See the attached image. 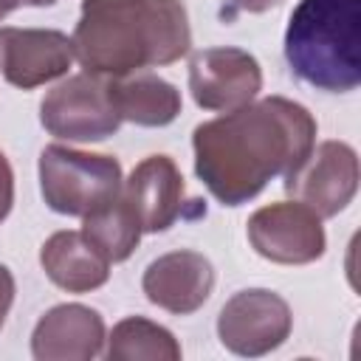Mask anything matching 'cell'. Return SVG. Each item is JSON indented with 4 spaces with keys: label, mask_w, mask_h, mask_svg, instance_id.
<instances>
[{
    "label": "cell",
    "mask_w": 361,
    "mask_h": 361,
    "mask_svg": "<svg viewBox=\"0 0 361 361\" xmlns=\"http://www.w3.org/2000/svg\"><path fill=\"white\" fill-rule=\"evenodd\" d=\"M316 144V118L285 96L248 102L192 133L195 172L223 206L257 197L271 178L288 175Z\"/></svg>",
    "instance_id": "6da1fadb"
},
{
    "label": "cell",
    "mask_w": 361,
    "mask_h": 361,
    "mask_svg": "<svg viewBox=\"0 0 361 361\" xmlns=\"http://www.w3.org/2000/svg\"><path fill=\"white\" fill-rule=\"evenodd\" d=\"M71 42L87 73L118 79L186 56L192 28L180 0H82Z\"/></svg>",
    "instance_id": "7a4b0ae2"
},
{
    "label": "cell",
    "mask_w": 361,
    "mask_h": 361,
    "mask_svg": "<svg viewBox=\"0 0 361 361\" xmlns=\"http://www.w3.org/2000/svg\"><path fill=\"white\" fill-rule=\"evenodd\" d=\"M290 73L322 90L350 93L361 85V0H299L285 28Z\"/></svg>",
    "instance_id": "3957f363"
},
{
    "label": "cell",
    "mask_w": 361,
    "mask_h": 361,
    "mask_svg": "<svg viewBox=\"0 0 361 361\" xmlns=\"http://www.w3.org/2000/svg\"><path fill=\"white\" fill-rule=\"evenodd\" d=\"M121 164L113 155L51 144L39 152V192L51 212L85 217L121 195Z\"/></svg>",
    "instance_id": "277c9868"
},
{
    "label": "cell",
    "mask_w": 361,
    "mask_h": 361,
    "mask_svg": "<svg viewBox=\"0 0 361 361\" xmlns=\"http://www.w3.org/2000/svg\"><path fill=\"white\" fill-rule=\"evenodd\" d=\"M39 124L65 141H104L118 127L121 118L110 102L107 76L76 73L45 93L39 104Z\"/></svg>",
    "instance_id": "5b68a950"
},
{
    "label": "cell",
    "mask_w": 361,
    "mask_h": 361,
    "mask_svg": "<svg viewBox=\"0 0 361 361\" xmlns=\"http://www.w3.org/2000/svg\"><path fill=\"white\" fill-rule=\"evenodd\" d=\"M358 189V155L344 141H322L285 175V192L319 217H336Z\"/></svg>",
    "instance_id": "8992f818"
},
{
    "label": "cell",
    "mask_w": 361,
    "mask_h": 361,
    "mask_svg": "<svg viewBox=\"0 0 361 361\" xmlns=\"http://www.w3.org/2000/svg\"><path fill=\"white\" fill-rule=\"evenodd\" d=\"M290 327L293 313L288 302L265 288L234 293L217 316V336L223 347L245 358H257L282 347L290 336Z\"/></svg>",
    "instance_id": "52a82bcc"
},
{
    "label": "cell",
    "mask_w": 361,
    "mask_h": 361,
    "mask_svg": "<svg viewBox=\"0 0 361 361\" xmlns=\"http://www.w3.org/2000/svg\"><path fill=\"white\" fill-rule=\"evenodd\" d=\"M248 243L259 257L279 265L316 262L327 248L322 217L299 200L257 209L248 217Z\"/></svg>",
    "instance_id": "ba28073f"
},
{
    "label": "cell",
    "mask_w": 361,
    "mask_h": 361,
    "mask_svg": "<svg viewBox=\"0 0 361 361\" xmlns=\"http://www.w3.org/2000/svg\"><path fill=\"white\" fill-rule=\"evenodd\" d=\"M189 90L197 107L231 113L262 90V68L243 48L217 45L195 51L189 59Z\"/></svg>",
    "instance_id": "9c48e42d"
},
{
    "label": "cell",
    "mask_w": 361,
    "mask_h": 361,
    "mask_svg": "<svg viewBox=\"0 0 361 361\" xmlns=\"http://www.w3.org/2000/svg\"><path fill=\"white\" fill-rule=\"evenodd\" d=\"M73 59L71 37L56 28H0V76L20 90L65 76Z\"/></svg>",
    "instance_id": "30bf717a"
},
{
    "label": "cell",
    "mask_w": 361,
    "mask_h": 361,
    "mask_svg": "<svg viewBox=\"0 0 361 361\" xmlns=\"http://www.w3.org/2000/svg\"><path fill=\"white\" fill-rule=\"evenodd\" d=\"M121 195L130 203L144 234L166 231L180 217H192L186 206L195 200H186L183 175L169 155L144 158L124 180Z\"/></svg>",
    "instance_id": "8fae6325"
},
{
    "label": "cell",
    "mask_w": 361,
    "mask_h": 361,
    "mask_svg": "<svg viewBox=\"0 0 361 361\" xmlns=\"http://www.w3.org/2000/svg\"><path fill=\"white\" fill-rule=\"evenodd\" d=\"M141 288L152 305L175 316H189L200 310L212 296L214 268L197 251H189V248L169 251L147 265Z\"/></svg>",
    "instance_id": "7c38bea8"
},
{
    "label": "cell",
    "mask_w": 361,
    "mask_h": 361,
    "mask_svg": "<svg viewBox=\"0 0 361 361\" xmlns=\"http://www.w3.org/2000/svg\"><path fill=\"white\" fill-rule=\"evenodd\" d=\"M104 341V319L93 307L56 305L37 322L31 355L37 361H90L102 355Z\"/></svg>",
    "instance_id": "4fadbf2b"
},
{
    "label": "cell",
    "mask_w": 361,
    "mask_h": 361,
    "mask_svg": "<svg viewBox=\"0 0 361 361\" xmlns=\"http://www.w3.org/2000/svg\"><path fill=\"white\" fill-rule=\"evenodd\" d=\"M39 265L54 285L68 293H87L110 279V262L82 231H56L39 248Z\"/></svg>",
    "instance_id": "5bb4252c"
},
{
    "label": "cell",
    "mask_w": 361,
    "mask_h": 361,
    "mask_svg": "<svg viewBox=\"0 0 361 361\" xmlns=\"http://www.w3.org/2000/svg\"><path fill=\"white\" fill-rule=\"evenodd\" d=\"M110 102L121 121H133L138 127H166L180 113V90L152 73H130L118 79H107Z\"/></svg>",
    "instance_id": "9a60e30c"
},
{
    "label": "cell",
    "mask_w": 361,
    "mask_h": 361,
    "mask_svg": "<svg viewBox=\"0 0 361 361\" xmlns=\"http://www.w3.org/2000/svg\"><path fill=\"white\" fill-rule=\"evenodd\" d=\"M82 234L87 237V243L113 265V262H124L138 240H141V226L130 209V203L124 200V195L113 197L110 203L99 206L96 212L82 217Z\"/></svg>",
    "instance_id": "2e32d148"
},
{
    "label": "cell",
    "mask_w": 361,
    "mask_h": 361,
    "mask_svg": "<svg viewBox=\"0 0 361 361\" xmlns=\"http://www.w3.org/2000/svg\"><path fill=\"white\" fill-rule=\"evenodd\" d=\"M104 355L110 361H178L180 344L166 327L141 316H130L121 319L107 336Z\"/></svg>",
    "instance_id": "e0dca14e"
},
{
    "label": "cell",
    "mask_w": 361,
    "mask_h": 361,
    "mask_svg": "<svg viewBox=\"0 0 361 361\" xmlns=\"http://www.w3.org/2000/svg\"><path fill=\"white\" fill-rule=\"evenodd\" d=\"M11 206H14V172L6 152L0 149V223L8 217Z\"/></svg>",
    "instance_id": "ac0fdd59"
},
{
    "label": "cell",
    "mask_w": 361,
    "mask_h": 361,
    "mask_svg": "<svg viewBox=\"0 0 361 361\" xmlns=\"http://www.w3.org/2000/svg\"><path fill=\"white\" fill-rule=\"evenodd\" d=\"M11 302H14V276H11V271L6 265H0V330L6 324Z\"/></svg>",
    "instance_id": "d6986e66"
},
{
    "label": "cell",
    "mask_w": 361,
    "mask_h": 361,
    "mask_svg": "<svg viewBox=\"0 0 361 361\" xmlns=\"http://www.w3.org/2000/svg\"><path fill=\"white\" fill-rule=\"evenodd\" d=\"M240 11H248V14H262L268 8H276L282 0H231Z\"/></svg>",
    "instance_id": "ffe728a7"
},
{
    "label": "cell",
    "mask_w": 361,
    "mask_h": 361,
    "mask_svg": "<svg viewBox=\"0 0 361 361\" xmlns=\"http://www.w3.org/2000/svg\"><path fill=\"white\" fill-rule=\"evenodd\" d=\"M56 0H0V8L6 11V14H11L14 8H20V6H54Z\"/></svg>",
    "instance_id": "44dd1931"
},
{
    "label": "cell",
    "mask_w": 361,
    "mask_h": 361,
    "mask_svg": "<svg viewBox=\"0 0 361 361\" xmlns=\"http://www.w3.org/2000/svg\"><path fill=\"white\" fill-rule=\"evenodd\" d=\"M3 17H6V11H3V8H0V20H3Z\"/></svg>",
    "instance_id": "7402d4cb"
}]
</instances>
